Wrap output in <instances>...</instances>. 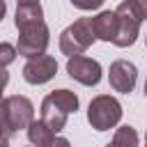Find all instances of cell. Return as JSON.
I'll return each instance as SVG.
<instances>
[{
    "instance_id": "1",
    "label": "cell",
    "mask_w": 147,
    "mask_h": 147,
    "mask_svg": "<svg viewBox=\"0 0 147 147\" xmlns=\"http://www.w3.org/2000/svg\"><path fill=\"white\" fill-rule=\"evenodd\" d=\"M145 18H147V0H124V2H119L117 9H115L117 28H115L113 44L119 46V48L131 46L138 39V32H140V25H142Z\"/></svg>"
},
{
    "instance_id": "2",
    "label": "cell",
    "mask_w": 147,
    "mask_h": 147,
    "mask_svg": "<svg viewBox=\"0 0 147 147\" xmlns=\"http://www.w3.org/2000/svg\"><path fill=\"white\" fill-rule=\"evenodd\" d=\"M94 41H96V37L92 32V18H78L76 23H71L69 28L62 30V34H60V51L67 57L83 55Z\"/></svg>"
},
{
    "instance_id": "3",
    "label": "cell",
    "mask_w": 147,
    "mask_h": 147,
    "mask_svg": "<svg viewBox=\"0 0 147 147\" xmlns=\"http://www.w3.org/2000/svg\"><path fill=\"white\" fill-rule=\"evenodd\" d=\"M122 119V106L115 96L110 94H99L90 101L87 108V122L92 124V129L96 131H108L113 126H117Z\"/></svg>"
},
{
    "instance_id": "4",
    "label": "cell",
    "mask_w": 147,
    "mask_h": 147,
    "mask_svg": "<svg viewBox=\"0 0 147 147\" xmlns=\"http://www.w3.org/2000/svg\"><path fill=\"white\" fill-rule=\"evenodd\" d=\"M0 110H2V117H5L9 136L18 133L21 129H25L34 119V106H32V101L28 96H21V94L2 99L0 101Z\"/></svg>"
},
{
    "instance_id": "5",
    "label": "cell",
    "mask_w": 147,
    "mask_h": 147,
    "mask_svg": "<svg viewBox=\"0 0 147 147\" xmlns=\"http://www.w3.org/2000/svg\"><path fill=\"white\" fill-rule=\"evenodd\" d=\"M48 41H51V34H48V28H46L44 21L23 25V28H18L16 55H23L28 60L37 57V55H44L46 48H48Z\"/></svg>"
},
{
    "instance_id": "6",
    "label": "cell",
    "mask_w": 147,
    "mask_h": 147,
    "mask_svg": "<svg viewBox=\"0 0 147 147\" xmlns=\"http://www.w3.org/2000/svg\"><path fill=\"white\" fill-rule=\"evenodd\" d=\"M67 74L78 80L80 85H87V87H94L99 80H101V64L92 57H85V55H74L67 60Z\"/></svg>"
},
{
    "instance_id": "7",
    "label": "cell",
    "mask_w": 147,
    "mask_h": 147,
    "mask_svg": "<svg viewBox=\"0 0 147 147\" xmlns=\"http://www.w3.org/2000/svg\"><path fill=\"white\" fill-rule=\"evenodd\" d=\"M55 74H57V62H55L53 55H46V53L37 55V57H30L23 67V78L30 85H44Z\"/></svg>"
},
{
    "instance_id": "8",
    "label": "cell",
    "mask_w": 147,
    "mask_h": 147,
    "mask_svg": "<svg viewBox=\"0 0 147 147\" xmlns=\"http://www.w3.org/2000/svg\"><path fill=\"white\" fill-rule=\"evenodd\" d=\"M108 80H110V87L115 92H122V94H129L133 92L136 83H138V69L133 62L129 60H115L110 64V71H108Z\"/></svg>"
},
{
    "instance_id": "9",
    "label": "cell",
    "mask_w": 147,
    "mask_h": 147,
    "mask_svg": "<svg viewBox=\"0 0 147 147\" xmlns=\"http://www.w3.org/2000/svg\"><path fill=\"white\" fill-rule=\"evenodd\" d=\"M67 117H69V113H64L55 101H51L48 96L41 101V122L51 129V131H55V133H60L64 126H67Z\"/></svg>"
},
{
    "instance_id": "10",
    "label": "cell",
    "mask_w": 147,
    "mask_h": 147,
    "mask_svg": "<svg viewBox=\"0 0 147 147\" xmlns=\"http://www.w3.org/2000/svg\"><path fill=\"white\" fill-rule=\"evenodd\" d=\"M115 28H117V21H115V11H101L92 18V32L96 39L101 41H113L115 37Z\"/></svg>"
},
{
    "instance_id": "11",
    "label": "cell",
    "mask_w": 147,
    "mask_h": 147,
    "mask_svg": "<svg viewBox=\"0 0 147 147\" xmlns=\"http://www.w3.org/2000/svg\"><path fill=\"white\" fill-rule=\"evenodd\" d=\"M25 129H28V140L32 142V147H48V145L53 142V138L57 136V133L51 131L41 119H37V122L32 119Z\"/></svg>"
},
{
    "instance_id": "12",
    "label": "cell",
    "mask_w": 147,
    "mask_h": 147,
    "mask_svg": "<svg viewBox=\"0 0 147 147\" xmlns=\"http://www.w3.org/2000/svg\"><path fill=\"white\" fill-rule=\"evenodd\" d=\"M39 21H44V9H41L39 2H25V5L16 7V16H14L16 28H23V25H30V23H39Z\"/></svg>"
},
{
    "instance_id": "13",
    "label": "cell",
    "mask_w": 147,
    "mask_h": 147,
    "mask_svg": "<svg viewBox=\"0 0 147 147\" xmlns=\"http://www.w3.org/2000/svg\"><path fill=\"white\" fill-rule=\"evenodd\" d=\"M48 99L51 101H55L64 113H76L78 110V96L71 92V90H53L51 94H48Z\"/></svg>"
},
{
    "instance_id": "14",
    "label": "cell",
    "mask_w": 147,
    "mask_h": 147,
    "mask_svg": "<svg viewBox=\"0 0 147 147\" xmlns=\"http://www.w3.org/2000/svg\"><path fill=\"white\" fill-rule=\"evenodd\" d=\"M138 131L133 126H119L110 140L113 147H138Z\"/></svg>"
},
{
    "instance_id": "15",
    "label": "cell",
    "mask_w": 147,
    "mask_h": 147,
    "mask_svg": "<svg viewBox=\"0 0 147 147\" xmlns=\"http://www.w3.org/2000/svg\"><path fill=\"white\" fill-rule=\"evenodd\" d=\"M16 60V48L7 41H0V67H7Z\"/></svg>"
},
{
    "instance_id": "16",
    "label": "cell",
    "mask_w": 147,
    "mask_h": 147,
    "mask_svg": "<svg viewBox=\"0 0 147 147\" xmlns=\"http://www.w3.org/2000/svg\"><path fill=\"white\" fill-rule=\"evenodd\" d=\"M71 5L83 11H92V9H99L103 5V0H71Z\"/></svg>"
},
{
    "instance_id": "17",
    "label": "cell",
    "mask_w": 147,
    "mask_h": 147,
    "mask_svg": "<svg viewBox=\"0 0 147 147\" xmlns=\"http://www.w3.org/2000/svg\"><path fill=\"white\" fill-rule=\"evenodd\" d=\"M7 83H9V74L5 67H0V101H2V90L7 87Z\"/></svg>"
},
{
    "instance_id": "18",
    "label": "cell",
    "mask_w": 147,
    "mask_h": 147,
    "mask_svg": "<svg viewBox=\"0 0 147 147\" xmlns=\"http://www.w3.org/2000/svg\"><path fill=\"white\" fill-rule=\"evenodd\" d=\"M0 138H9V131H7V124H5L2 110H0Z\"/></svg>"
},
{
    "instance_id": "19",
    "label": "cell",
    "mask_w": 147,
    "mask_h": 147,
    "mask_svg": "<svg viewBox=\"0 0 147 147\" xmlns=\"http://www.w3.org/2000/svg\"><path fill=\"white\" fill-rule=\"evenodd\" d=\"M5 14H7V2H5V0H0V21L5 18Z\"/></svg>"
},
{
    "instance_id": "20",
    "label": "cell",
    "mask_w": 147,
    "mask_h": 147,
    "mask_svg": "<svg viewBox=\"0 0 147 147\" xmlns=\"http://www.w3.org/2000/svg\"><path fill=\"white\" fill-rule=\"evenodd\" d=\"M0 147H9V138H0Z\"/></svg>"
},
{
    "instance_id": "21",
    "label": "cell",
    "mask_w": 147,
    "mask_h": 147,
    "mask_svg": "<svg viewBox=\"0 0 147 147\" xmlns=\"http://www.w3.org/2000/svg\"><path fill=\"white\" fill-rule=\"evenodd\" d=\"M18 5H25V2H39V0H16Z\"/></svg>"
},
{
    "instance_id": "22",
    "label": "cell",
    "mask_w": 147,
    "mask_h": 147,
    "mask_svg": "<svg viewBox=\"0 0 147 147\" xmlns=\"http://www.w3.org/2000/svg\"><path fill=\"white\" fill-rule=\"evenodd\" d=\"M106 147H113V145H110V142H108V145H106Z\"/></svg>"
},
{
    "instance_id": "23",
    "label": "cell",
    "mask_w": 147,
    "mask_h": 147,
    "mask_svg": "<svg viewBox=\"0 0 147 147\" xmlns=\"http://www.w3.org/2000/svg\"><path fill=\"white\" fill-rule=\"evenodd\" d=\"M30 147H32V145H30Z\"/></svg>"
}]
</instances>
